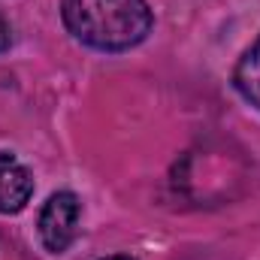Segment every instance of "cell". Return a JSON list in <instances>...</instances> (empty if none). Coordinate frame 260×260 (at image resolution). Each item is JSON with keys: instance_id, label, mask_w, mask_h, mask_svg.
Wrapping results in <instances>:
<instances>
[{"instance_id": "obj_1", "label": "cell", "mask_w": 260, "mask_h": 260, "mask_svg": "<svg viewBox=\"0 0 260 260\" xmlns=\"http://www.w3.org/2000/svg\"><path fill=\"white\" fill-rule=\"evenodd\" d=\"M67 30L100 52H124L142 43L151 30L145 0H61Z\"/></svg>"}, {"instance_id": "obj_2", "label": "cell", "mask_w": 260, "mask_h": 260, "mask_svg": "<svg viewBox=\"0 0 260 260\" xmlns=\"http://www.w3.org/2000/svg\"><path fill=\"white\" fill-rule=\"evenodd\" d=\"M82 221V203L73 191H58L40 212V239L52 254H61L73 245Z\"/></svg>"}, {"instance_id": "obj_3", "label": "cell", "mask_w": 260, "mask_h": 260, "mask_svg": "<svg viewBox=\"0 0 260 260\" xmlns=\"http://www.w3.org/2000/svg\"><path fill=\"white\" fill-rule=\"evenodd\" d=\"M34 194L30 170L12 154H0V215L21 212Z\"/></svg>"}, {"instance_id": "obj_5", "label": "cell", "mask_w": 260, "mask_h": 260, "mask_svg": "<svg viewBox=\"0 0 260 260\" xmlns=\"http://www.w3.org/2000/svg\"><path fill=\"white\" fill-rule=\"evenodd\" d=\"M9 46V21H6V15L0 12V52Z\"/></svg>"}, {"instance_id": "obj_6", "label": "cell", "mask_w": 260, "mask_h": 260, "mask_svg": "<svg viewBox=\"0 0 260 260\" xmlns=\"http://www.w3.org/2000/svg\"><path fill=\"white\" fill-rule=\"evenodd\" d=\"M103 260H130V257H121V254H118V257H103Z\"/></svg>"}, {"instance_id": "obj_4", "label": "cell", "mask_w": 260, "mask_h": 260, "mask_svg": "<svg viewBox=\"0 0 260 260\" xmlns=\"http://www.w3.org/2000/svg\"><path fill=\"white\" fill-rule=\"evenodd\" d=\"M233 85H236V91H239L251 106L260 109V37H257V43L239 58L236 73H233Z\"/></svg>"}]
</instances>
